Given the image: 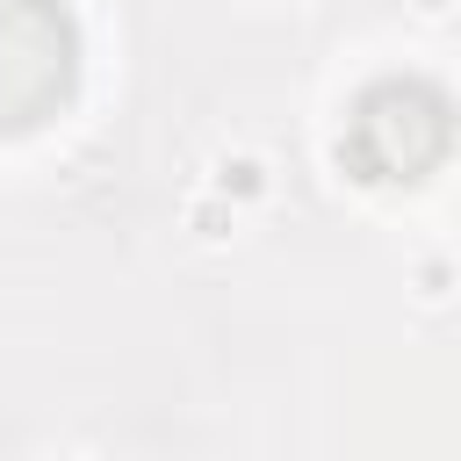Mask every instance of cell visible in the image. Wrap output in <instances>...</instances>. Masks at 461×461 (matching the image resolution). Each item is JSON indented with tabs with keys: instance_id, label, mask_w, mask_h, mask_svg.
I'll use <instances>...</instances> for the list:
<instances>
[{
	"instance_id": "cell-3",
	"label": "cell",
	"mask_w": 461,
	"mask_h": 461,
	"mask_svg": "<svg viewBox=\"0 0 461 461\" xmlns=\"http://www.w3.org/2000/svg\"><path fill=\"white\" fill-rule=\"evenodd\" d=\"M411 295H418L425 310L454 303V252H418V259H411Z\"/></svg>"
},
{
	"instance_id": "cell-1",
	"label": "cell",
	"mask_w": 461,
	"mask_h": 461,
	"mask_svg": "<svg viewBox=\"0 0 461 461\" xmlns=\"http://www.w3.org/2000/svg\"><path fill=\"white\" fill-rule=\"evenodd\" d=\"M202 187H216L230 209H267L274 202V166L259 158V151H245V144H230V151H216L209 158V173H202Z\"/></svg>"
},
{
	"instance_id": "cell-2",
	"label": "cell",
	"mask_w": 461,
	"mask_h": 461,
	"mask_svg": "<svg viewBox=\"0 0 461 461\" xmlns=\"http://www.w3.org/2000/svg\"><path fill=\"white\" fill-rule=\"evenodd\" d=\"M180 230H187L194 245H230V238L245 230V209H230L216 187H187V194H180Z\"/></svg>"
},
{
	"instance_id": "cell-5",
	"label": "cell",
	"mask_w": 461,
	"mask_h": 461,
	"mask_svg": "<svg viewBox=\"0 0 461 461\" xmlns=\"http://www.w3.org/2000/svg\"><path fill=\"white\" fill-rule=\"evenodd\" d=\"M454 303H461V252H454Z\"/></svg>"
},
{
	"instance_id": "cell-4",
	"label": "cell",
	"mask_w": 461,
	"mask_h": 461,
	"mask_svg": "<svg viewBox=\"0 0 461 461\" xmlns=\"http://www.w3.org/2000/svg\"><path fill=\"white\" fill-rule=\"evenodd\" d=\"M461 0H411V14H425V22H447Z\"/></svg>"
},
{
	"instance_id": "cell-6",
	"label": "cell",
	"mask_w": 461,
	"mask_h": 461,
	"mask_svg": "<svg viewBox=\"0 0 461 461\" xmlns=\"http://www.w3.org/2000/svg\"><path fill=\"white\" fill-rule=\"evenodd\" d=\"M50 461H86V454H50Z\"/></svg>"
}]
</instances>
